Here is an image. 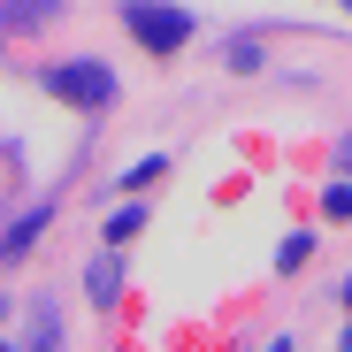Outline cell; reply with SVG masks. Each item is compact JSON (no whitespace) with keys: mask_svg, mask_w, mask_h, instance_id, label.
<instances>
[{"mask_svg":"<svg viewBox=\"0 0 352 352\" xmlns=\"http://www.w3.org/2000/svg\"><path fill=\"white\" fill-rule=\"evenodd\" d=\"M153 176H168V153H146L138 168H123V176H115V192H146Z\"/></svg>","mask_w":352,"mask_h":352,"instance_id":"5","label":"cell"},{"mask_svg":"<svg viewBox=\"0 0 352 352\" xmlns=\"http://www.w3.org/2000/svg\"><path fill=\"white\" fill-rule=\"evenodd\" d=\"M322 214L344 222V214H352V184H329V192H322Z\"/></svg>","mask_w":352,"mask_h":352,"instance_id":"8","label":"cell"},{"mask_svg":"<svg viewBox=\"0 0 352 352\" xmlns=\"http://www.w3.org/2000/svg\"><path fill=\"white\" fill-rule=\"evenodd\" d=\"M344 299H352V283H344Z\"/></svg>","mask_w":352,"mask_h":352,"instance_id":"10","label":"cell"},{"mask_svg":"<svg viewBox=\"0 0 352 352\" xmlns=\"http://www.w3.org/2000/svg\"><path fill=\"white\" fill-rule=\"evenodd\" d=\"M115 291H123V261L107 253V261H92V299H100V307H115Z\"/></svg>","mask_w":352,"mask_h":352,"instance_id":"6","label":"cell"},{"mask_svg":"<svg viewBox=\"0 0 352 352\" xmlns=\"http://www.w3.org/2000/svg\"><path fill=\"white\" fill-rule=\"evenodd\" d=\"M0 352H8V344H0Z\"/></svg>","mask_w":352,"mask_h":352,"instance_id":"11","label":"cell"},{"mask_svg":"<svg viewBox=\"0 0 352 352\" xmlns=\"http://www.w3.org/2000/svg\"><path fill=\"white\" fill-rule=\"evenodd\" d=\"M344 352H352V329H344Z\"/></svg>","mask_w":352,"mask_h":352,"instance_id":"9","label":"cell"},{"mask_svg":"<svg viewBox=\"0 0 352 352\" xmlns=\"http://www.w3.org/2000/svg\"><path fill=\"white\" fill-rule=\"evenodd\" d=\"M123 23H131V38L153 54V62H168V54L192 38V16H184V8H168V0H131Z\"/></svg>","mask_w":352,"mask_h":352,"instance_id":"2","label":"cell"},{"mask_svg":"<svg viewBox=\"0 0 352 352\" xmlns=\"http://www.w3.org/2000/svg\"><path fill=\"white\" fill-rule=\"evenodd\" d=\"M46 92L62 100V107L100 115V107H115V92H123V85H115L107 62H85V54H77V62H54V69H46Z\"/></svg>","mask_w":352,"mask_h":352,"instance_id":"1","label":"cell"},{"mask_svg":"<svg viewBox=\"0 0 352 352\" xmlns=\"http://www.w3.org/2000/svg\"><path fill=\"white\" fill-rule=\"evenodd\" d=\"M138 230H146V207L131 199V207H115V214H107V245H131Z\"/></svg>","mask_w":352,"mask_h":352,"instance_id":"4","label":"cell"},{"mask_svg":"<svg viewBox=\"0 0 352 352\" xmlns=\"http://www.w3.org/2000/svg\"><path fill=\"white\" fill-rule=\"evenodd\" d=\"M314 261V238H307V230H291V238H283V253H276V268L291 276V268H307Z\"/></svg>","mask_w":352,"mask_h":352,"instance_id":"7","label":"cell"},{"mask_svg":"<svg viewBox=\"0 0 352 352\" xmlns=\"http://www.w3.org/2000/svg\"><path fill=\"white\" fill-rule=\"evenodd\" d=\"M54 222V199H38L16 230H8V238H0V268H16V261H31V245H38V230Z\"/></svg>","mask_w":352,"mask_h":352,"instance_id":"3","label":"cell"}]
</instances>
